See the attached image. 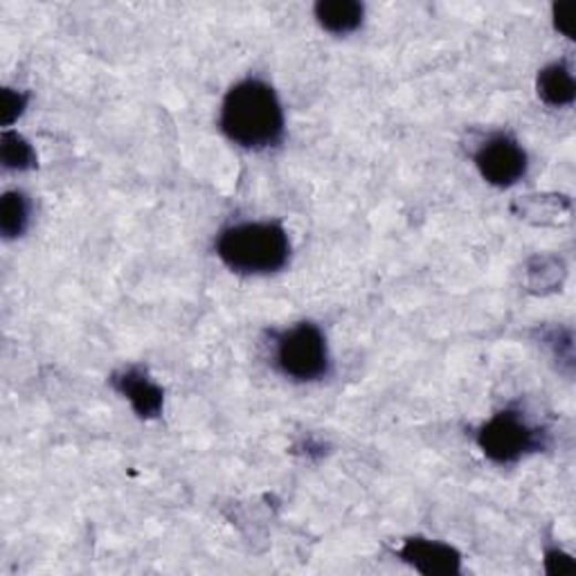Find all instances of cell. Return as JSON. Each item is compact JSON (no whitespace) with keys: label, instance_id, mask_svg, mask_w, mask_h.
Masks as SVG:
<instances>
[{"label":"cell","instance_id":"6da1fadb","mask_svg":"<svg viewBox=\"0 0 576 576\" xmlns=\"http://www.w3.org/2000/svg\"><path fill=\"white\" fill-rule=\"evenodd\" d=\"M219 124L226 137L244 150H270L284 140L279 97L261 80H244L228 91Z\"/></svg>","mask_w":576,"mask_h":576},{"label":"cell","instance_id":"7a4b0ae2","mask_svg":"<svg viewBox=\"0 0 576 576\" xmlns=\"http://www.w3.org/2000/svg\"><path fill=\"white\" fill-rule=\"evenodd\" d=\"M216 255L239 275H270L291 259V239L275 224H237L222 230Z\"/></svg>","mask_w":576,"mask_h":576},{"label":"cell","instance_id":"3957f363","mask_svg":"<svg viewBox=\"0 0 576 576\" xmlns=\"http://www.w3.org/2000/svg\"><path fill=\"white\" fill-rule=\"evenodd\" d=\"M275 368L298 383H313L329 374L327 338L313 322H300L275 333Z\"/></svg>","mask_w":576,"mask_h":576},{"label":"cell","instance_id":"277c9868","mask_svg":"<svg viewBox=\"0 0 576 576\" xmlns=\"http://www.w3.org/2000/svg\"><path fill=\"white\" fill-rule=\"evenodd\" d=\"M480 451L495 464H516L545 449V430L534 428L518 410H502L477 430Z\"/></svg>","mask_w":576,"mask_h":576},{"label":"cell","instance_id":"5b68a950","mask_svg":"<svg viewBox=\"0 0 576 576\" xmlns=\"http://www.w3.org/2000/svg\"><path fill=\"white\" fill-rule=\"evenodd\" d=\"M475 167L482 178L495 187H512L527 174L529 161L521 144L507 135H491L475 154Z\"/></svg>","mask_w":576,"mask_h":576},{"label":"cell","instance_id":"8992f818","mask_svg":"<svg viewBox=\"0 0 576 576\" xmlns=\"http://www.w3.org/2000/svg\"><path fill=\"white\" fill-rule=\"evenodd\" d=\"M399 554L405 563H410L414 569L428 576L460 574V554L451 545H444L440 541L408 538Z\"/></svg>","mask_w":576,"mask_h":576},{"label":"cell","instance_id":"52a82bcc","mask_svg":"<svg viewBox=\"0 0 576 576\" xmlns=\"http://www.w3.org/2000/svg\"><path fill=\"white\" fill-rule=\"evenodd\" d=\"M111 383L124 399H128L137 416L154 419L161 414L165 401L163 390L142 370H124L120 374H113Z\"/></svg>","mask_w":576,"mask_h":576},{"label":"cell","instance_id":"ba28073f","mask_svg":"<svg viewBox=\"0 0 576 576\" xmlns=\"http://www.w3.org/2000/svg\"><path fill=\"white\" fill-rule=\"evenodd\" d=\"M316 21L331 34H349L363 25L366 8L356 0H320L313 8Z\"/></svg>","mask_w":576,"mask_h":576},{"label":"cell","instance_id":"9c48e42d","mask_svg":"<svg viewBox=\"0 0 576 576\" xmlns=\"http://www.w3.org/2000/svg\"><path fill=\"white\" fill-rule=\"evenodd\" d=\"M538 97L549 106H569L576 95L574 78L567 65L552 63L538 72L536 80Z\"/></svg>","mask_w":576,"mask_h":576},{"label":"cell","instance_id":"30bf717a","mask_svg":"<svg viewBox=\"0 0 576 576\" xmlns=\"http://www.w3.org/2000/svg\"><path fill=\"white\" fill-rule=\"evenodd\" d=\"M30 222V203L23 192H8L0 200V233L6 239L21 237Z\"/></svg>","mask_w":576,"mask_h":576},{"label":"cell","instance_id":"8fae6325","mask_svg":"<svg viewBox=\"0 0 576 576\" xmlns=\"http://www.w3.org/2000/svg\"><path fill=\"white\" fill-rule=\"evenodd\" d=\"M0 158H3V165L8 169L17 172H28L37 167V154L32 144L17 131H6L3 137H0Z\"/></svg>","mask_w":576,"mask_h":576},{"label":"cell","instance_id":"7c38bea8","mask_svg":"<svg viewBox=\"0 0 576 576\" xmlns=\"http://www.w3.org/2000/svg\"><path fill=\"white\" fill-rule=\"evenodd\" d=\"M552 17H554V28L567 37L574 39V30H576V3L574 0H565V3H556L552 8Z\"/></svg>","mask_w":576,"mask_h":576},{"label":"cell","instance_id":"4fadbf2b","mask_svg":"<svg viewBox=\"0 0 576 576\" xmlns=\"http://www.w3.org/2000/svg\"><path fill=\"white\" fill-rule=\"evenodd\" d=\"M25 106H28V95L12 91V89H6L3 91V109H0V113H3V124L10 126L23 113Z\"/></svg>","mask_w":576,"mask_h":576},{"label":"cell","instance_id":"5bb4252c","mask_svg":"<svg viewBox=\"0 0 576 576\" xmlns=\"http://www.w3.org/2000/svg\"><path fill=\"white\" fill-rule=\"evenodd\" d=\"M545 567L549 574H563L567 569H574V560L569 556H565L558 549H552L545 554Z\"/></svg>","mask_w":576,"mask_h":576}]
</instances>
